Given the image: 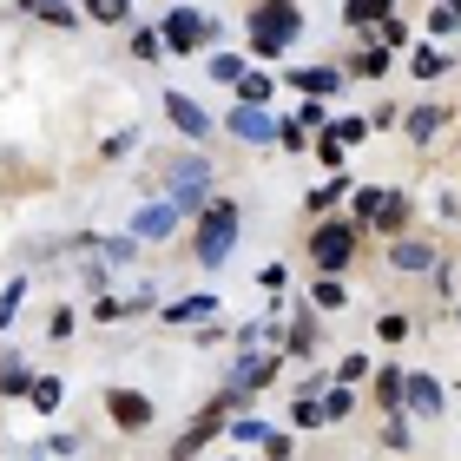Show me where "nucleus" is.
<instances>
[{
  "label": "nucleus",
  "mask_w": 461,
  "mask_h": 461,
  "mask_svg": "<svg viewBox=\"0 0 461 461\" xmlns=\"http://www.w3.org/2000/svg\"><path fill=\"white\" fill-rule=\"evenodd\" d=\"M178 224V204H145V212H139V238H165V230H172Z\"/></svg>",
  "instance_id": "9"
},
{
  "label": "nucleus",
  "mask_w": 461,
  "mask_h": 461,
  "mask_svg": "<svg viewBox=\"0 0 461 461\" xmlns=\"http://www.w3.org/2000/svg\"><path fill=\"white\" fill-rule=\"evenodd\" d=\"M20 297H27V284H14L7 297H0V323H14V317H20Z\"/></svg>",
  "instance_id": "20"
},
{
  "label": "nucleus",
  "mask_w": 461,
  "mask_h": 461,
  "mask_svg": "<svg viewBox=\"0 0 461 461\" xmlns=\"http://www.w3.org/2000/svg\"><path fill=\"white\" fill-rule=\"evenodd\" d=\"M264 99H270V79L250 73V79H244V106H264Z\"/></svg>",
  "instance_id": "17"
},
{
  "label": "nucleus",
  "mask_w": 461,
  "mask_h": 461,
  "mask_svg": "<svg viewBox=\"0 0 461 461\" xmlns=\"http://www.w3.org/2000/svg\"><path fill=\"white\" fill-rule=\"evenodd\" d=\"M435 125H442V113H435V106H422V113L409 119V139H435Z\"/></svg>",
  "instance_id": "15"
},
{
  "label": "nucleus",
  "mask_w": 461,
  "mask_h": 461,
  "mask_svg": "<svg viewBox=\"0 0 461 461\" xmlns=\"http://www.w3.org/2000/svg\"><path fill=\"white\" fill-rule=\"evenodd\" d=\"M297 33H303V14L290 7V0H264V7L250 14V47L258 53H284Z\"/></svg>",
  "instance_id": "2"
},
{
  "label": "nucleus",
  "mask_w": 461,
  "mask_h": 461,
  "mask_svg": "<svg viewBox=\"0 0 461 461\" xmlns=\"http://www.w3.org/2000/svg\"><path fill=\"white\" fill-rule=\"evenodd\" d=\"M230 132H238L244 145H270V139H277V125L264 119V106H238V113H230Z\"/></svg>",
  "instance_id": "6"
},
{
  "label": "nucleus",
  "mask_w": 461,
  "mask_h": 461,
  "mask_svg": "<svg viewBox=\"0 0 461 461\" xmlns=\"http://www.w3.org/2000/svg\"><path fill=\"white\" fill-rule=\"evenodd\" d=\"M212 40V20H198V14H172L165 20V47H178V53H192Z\"/></svg>",
  "instance_id": "4"
},
{
  "label": "nucleus",
  "mask_w": 461,
  "mask_h": 461,
  "mask_svg": "<svg viewBox=\"0 0 461 461\" xmlns=\"http://www.w3.org/2000/svg\"><path fill=\"white\" fill-rule=\"evenodd\" d=\"M212 310H218V297H185V303H172V310H165V317H172V323H204Z\"/></svg>",
  "instance_id": "10"
},
{
  "label": "nucleus",
  "mask_w": 461,
  "mask_h": 461,
  "mask_svg": "<svg viewBox=\"0 0 461 461\" xmlns=\"http://www.w3.org/2000/svg\"><path fill=\"white\" fill-rule=\"evenodd\" d=\"M106 409H113V422H119V429H145V422H152V402H145L139 389H113V395H106Z\"/></svg>",
  "instance_id": "5"
},
{
  "label": "nucleus",
  "mask_w": 461,
  "mask_h": 461,
  "mask_svg": "<svg viewBox=\"0 0 461 461\" xmlns=\"http://www.w3.org/2000/svg\"><path fill=\"white\" fill-rule=\"evenodd\" d=\"M212 73H218V79H244V59H238V53H218Z\"/></svg>",
  "instance_id": "19"
},
{
  "label": "nucleus",
  "mask_w": 461,
  "mask_h": 461,
  "mask_svg": "<svg viewBox=\"0 0 461 461\" xmlns=\"http://www.w3.org/2000/svg\"><path fill=\"white\" fill-rule=\"evenodd\" d=\"M402 389H409V402L422 409V415H442V383H435V375H409Z\"/></svg>",
  "instance_id": "8"
},
{
  "label": "nucleus",
  "mask_w": 461,
  "mask_h": 461,
  "mask_svg": "<svg viewBox=\"0 0 461 461\" xmlns=\"http://www.w3.org/2000/svg\"><path fill=\"white\" fill-rule=\"evenodd\" d=\"M389 258H395V270H429V264H435V250H429V244H395Z\"/></svg>",
  "instance_id": "12"
},
{
  "label": "nucleus",
  "mask_w": 461,
  "mask_h": 461,
  "mask_svg": "<svg viewBox=\"0 0 461 461\" xmlns=\"http://www.w3.org/2000/svg\"><path fill=\"white\" fill-rule=\"evenodd\" d=\"M402 218H409V198H389V192H383V204H375V224H389V230H395Z\"/></svg>",
  "instance_id": "14"
},
{
  "label": "nucleus",
  "mask_w": 461,
  "mask_h": 461,
  "mask_svg": "<svg viewBox=\"0 0 461 461\" xmlns=\"http://www.w3.org/2000/svg\"><path fill=\"white\" fill-rule=\"evenodd\" d=\"M389 14V0H343V20L349 27H369V20H383Z\"/></svg>",
  "instance_id": "11"
},
{
  "label": "nucleus",
  "mask_w": 461,
  "mask_h": 461,
  "mask_svg": "<svg viewBox=\"0 0 461 461\" xmlns=\"http://www.w3.org/2000/svg\"><path fill=\"white\" fill-rule=\"evenodd\" d=\"M125 7L132 0H93V20H125Z\"/></svg>",
  "instance_id": "21"
},
{
  "label": "nucleus",
  "mask_w": 461,
  "mask_h": 461,
  "mask_svg": "<svg viewBox=\"0 0 461 461\" xmlns=\"http://www.w3.org/2000/svg\"><path fill=\"white\" fill-rule=\"evenodd\" d=\"M59 402V383H53V375H40V383H33V409H53Z\"/></svg>",
  "instance_id": "18"
},
{
  "label": "nucleus",
  "mask_w": 461,
  "mask_h": 461,
  "mask_svg": "<svg viewBox=\"0 0 461 461\" xmlns=\"http://www.w3.org/2000/svg\"><path fill=\"white\" fill-rule=\"evenodd\" d=\"M349 250H356V224H323L317 238H310V258H317L323 270H343Z\"/></svg>",
  "instance_id": "3"
},
{
  "label": "nucleus",
  "mask_w": 461,
  "mask_h": 461,
  "mask_svg": "<svg viewBox=\"0 0 461 461\" xmlns=\"http://www.w3.org/2000/svg\"><path fill=\"white\" fill-rule=\"evenodd\" d=\"M375 395H383V402H402V375H395V369H389V375H383V383H375Z\"/></svg>",
  "instance_id": "23"
},
{
  "label": "nucleus",
  "mask_w": 461,
  "mask_h": 461,
  "mask_svg": "<svg viewBox=\"0 0 461 461\" xmlns=\"http://www.w3.org/2000/svg\"><path fill=\"white\" fill-rule=\"evenodd\" d=\"M165 113H172V125H178L185 139H204V132H212V119H204L185 93H165Z\"/></svg>",
  "instance_id": "7"
},
{
  "label": "nucleus",
  "mask_w": 461,
  "mask_h": 461,
  "mask_svg": "<svg viewBox=\"0 0 461 461\" xmlns=\"http://www.w3.org/2000/svg\"><path fill=\"white\" fill-rule=\"evenodd\" d=\"M317 409H323V422H330V415H349L356 402H349V389H330V395H323V402H317Z\"/></svg>",
  "instance_id": "16"
},
{
  "label": "nucleus",
  "mask_w": 461,
  "mask_h": 461,
  "mask_svg": "<svg viewBox=\"0 0 461 461\" xmlns=\"http://www.w3.org/2000/svg\"><path fill=\"white\" fill-rule=\"evenodd\" d=\"M238 224H244V212H238L230 198H218L212 212L198 218V238H192L198 264H224V258H230V244H238Z\"/></svg>",
  "instance_id": "1"
},
{
  "label": "nucleus",
  "mask_w": 461,
  "mask_h": 461,
  "mask_svg": "<svg viewBox=\"0 0 461 461\" xmlns=\"http://www.w3.org/2000/svg\"><path fill=\"white\" fill-rule=\"evenodd\" d=\"M290 415H297V429H317V422H323V409H317V402H297Z\"/></svg>",
  "instance_id": "25"
},
{
  "label": "nucleus",
  "mask_w": 461,
  "mask_h": 461,
  "mask_svg": "<svg viewBox=\"0 0 461 461\" xmlns=\"http://www.w3.org/2000/svg\"><path fill=\"white\" fill-rule=\"evenodd\" d=\"M158 47H165V40H158V33H132V53H139V59H152Z\"/></svg>",
  "instance_id": "24"
},
{
  "label": "nucleus",
  "mask_w": 461,
  "mask_h": 461,
  "mask_svg": "<svg viewBox=\"0 0 461 461\" xmlns=\"http://www.w3.org/2000/svg\"><path fill=\"white\" fill-rule=\"evenodd\" d=\"M297 86H303V93H337V73H330V67H310V73H297Z\"/></svg>",
  "instance_id": "13"
},
{
  "label": "nucleus",
  "mask_w": 461,
  "mask_h": 461,
  "mask_svg": "<svg viewBox=\"0 0 461 461\" xmlns=\"http://www.w3.org/2000/svg\"><path fill=\"white\" fill-rule=\"evenodd\" d=\"M317 303H323V310H337V303H343V284H337V277H323V284H317Z\"/></svg>",
  "instance_id": "22"
}]
</instances>
